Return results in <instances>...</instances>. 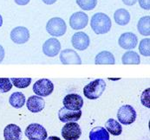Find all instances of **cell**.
<instances>
[{"instance_id":"cell-31","label":"cell","mask_w":150,"mask_h":140,"mask_svg":"<svg viewBox=\"0 0 150 140\" xmlns=\"http://www.w3.org/2000/svg\"><path fill=\"white\" fill-rule=\"evenodd\" d=\"M122 2L124 4H126L128 6H132V5L136 4L137 0H122Z\"/></svg>"},{"instance_id":"cell-5","label":"cell","mask_w":150,"mask_h":140,"mask_svg":"<svg viewBox=\"0 0 150 140\" xmlns=\"http://www.w3.org/2000/svg\"><path fill=\"white\" fill-rule=\"evenodd\" d=\"M24 134L30 140H45L48 136L45 128L37 123L29 125L25 129Z\"/></svg>"},{"instance_id":"cell-14","label":"cell","mask_w":150,"mask_h":140,"mask_svg":"<svg viewBox=\"0 0 150 140\" xmlns=\"http://www.w3.org/2000/svg\"><path fill=\"white\" fill-rule=\"evenodd\" d=\"M118 43L123 49H133L137 46L138 38L136 35L131 32H126L121 35L119 37Z\"/></svg>"},{"instance_id":"cell-34","label":"cell","mask_w":150,"mask_h":140,"mask_svg":"<svg viewBox=\"0 0 150 140\" xmlns=\"http://www.w3.org/2000/svg\"><path fill=\"white\" fill-rule=\"evenodd\" d=\"M42 1L45 4H49V5L53 4H55L57 2V0H42Z\"/></svg>"},{"instance_id":"cell-13","label":"cell","mask_w":150,"mask_h":140,"mask_svg":"<svg viewBox=\"0 0 150 140\" xmlns=\"http://www.w3.org/2000/svg\"><path fill=\"white\" fill-rule=\"evenodd\" d=\"M82 117V111H72L65 108L64 106L62 107L58 112V118L63 123H69V122H76Z\"/></svg>"},{"instance_id":"cell-7","label":"cell","mask_w":150,"mask_h":140,"mask_svg":"<svg viewBox=\"0 0 150 140\" xmlns=\"http://www.w3.org/2000/svg\"><path fill=\"white\" fill-rule=\"evenodd\" d=\"M54 91V85L51 80L48 79H41L35 82L33 85V92L40 96L46 97L51 94Z\"/></svg>"},{"instance_id":"cell-33","label":"cell","mask_w":150,"mask_h":140,"mask_svg":"<svg viewBox=\"0 0 150 140\" xmlns=\"http://www.w3.org/2000/svg\"><path fill=\"white\" fill-rule=\"evenodd\" d=\"M4 55H5V53H4V49L3 46H1V45H0V63L3 61V60H4Z\"/></svg>"},{"instance_id":"cell-3","label":"cell","mask_w":150,"mask_h":140,"mask_svg":"<svg viewBox=\"0 0 150 140\" xmlns=\"http://www.w3.org/2000/svg\"><path fill=\"white\" fill-rule=\"evenodd\" d=\"M47 32L53 37H62L66 33L67 25L61 18H53L48 21L46 24Z\"/></svg>"},{"instance_id":"cell-10","label":"cell","mask_w":150,"mask_h":140,"mask_svg":"<svg viewBox=\"0 0 150 140\" xmlns=\"http://www.w3.org/2000/svg\"><path fill=\"white\" fill-rule=\"evenodd\" d=\"M61 49L60 42L55 37L50 38L43 44V53L49 57H55Z\"/></svg>"},{"instance_id":"cell-19","label":"cell","mask_w":150,"mask_h":140,"mask_svg":"<svg viewBox=\"0 0 150 140\" xmlns=\"http://www.w3.org/2000/svg\"><path fill=\"white\" fill-rule=\"evenodd\" d=\"M90 140H109V133L103 126H96L89 132Z\"/></svg>"},{"instance_id":"cell-24","label":"cell","mask_w":150,"mask_h":140,"mask_svg":"<svg viewBox=\"0 0 150 140\" xmlns=\"http://www.w3.org/2000/svg\"><path fill=\"white\" fill-rule=\"evenodd\" d=\"M122 61L123 64H134V65H138L141 63V59H140V56L134 52V51H127L126 53L123 54L122 57Z\"/></svg>"},{"instance_id":"cell-26","label":"cell","mask_w":150,"mask_h":140,"mask_svg":"<svg viewBox=\"0 0 150 140\" xmlns=\"http://www.w3.org/2000/svg\"><path fill=\"white\" fill-rule=\"evenodd\" d=\"M78 6L84 11H92L97 4V0H76Z\"/></svg>"},{"instance_id":"cell-17","label":"cell","mask_w":150,"mask_h":140,"mask_svg":"<svg viewBox=\"0 0 150 140\" xmlns=\"http://www.w3.org/2000/svg\"><path fill=\"white\" fill-rule=\"evenodd\" d=\"M26 106L28 110L31 113H40L42 112L45 106V101L40 96H30L27 102Z\"/></svg>"},{"instance_id":"cell-18","label":"cell","mask_w":150,"mask_h":140,"mask_svg":"<svg viewBox=\"0 0 150 140\" xmlns=\"http://www.w3.org/2000/svg\"><path fill=\"white\" fill-rule=\"evenodd\" d=\"M95 63L99 65H113L115 63L114 55L109 51H102L95 58Z\"/></svg>"},{"instance_id":"cell-4","label":"cell","mask_w":150,"mask_h":140,"mask_svg":"<svg viewBox=\"0 0 150 140\" xmlns=\"http://www.w3.org/2000/svg\"><path fill=\"white\" fill-rule=\"evenodd\" d=\"M117 119L121 124L129 125L133 124L136 120V112L132 106L123 105L117 112Z\"/></svg>"},{"instance_id":"cell-1","label":"cell","mask_w":150,"mask_h":140,"mask_svg":"<svg viewBox=\"0 0 150 140\" xmlns=\"http://www.w3.org/2000/svg\"><path fill=\"white\" fill-rule=\"evenodd\" d=\"M90 26L93 31L97 35H103L108 33L112 26V23L109 17L103 12H98L93 15L91 18Z\"/></svg>"},{"instance_id":"cell-12","label":"cell","mask_w":150,"mask_h":140,"mask_svg":"<svg viewBox=\"0 0 150 140\" xmlns=\"http://www.w3.org/2000/svg\"><path fill=\"white\" fill-rule=\"evenodd\" d=\"M71 42L73 47L77 49V50H85L88 49V47L89 46L90 43V40L88 36L84 33V32H76L73 35L72 39H71Z\"/></svg>"},{"instance_id":"cell-20","label":"cell","mask_w":150,"mask_h":140,"mask_svg":"<svg viewBox=\"0 0 150 140\" xmlns=\"http://www.w3.org/2000/svg\"><path fill=\"white\" fill-rule=\"evenodd\" d=\"M114 19L117 24L121 26H124L127 25L130 21V14L126 9L121 8L115 11L114 14Z\"/></svg>"},{"instance_id":"cell-36","label":"cell","mask_w":150,"mask_h":140,"mask_svg":"<svg viewBox=\"0 0 150 140\" xmlns=\"http://www.w3.org/2000/svg\"><path fill=\"white\" fill-rule=\"evenodd\" d=\"M3 25V18H2V16L0 15V27Z\"/></svg>"},{"instance_id":"cell-28","label":"cell","mask_w":150,"mask_h":140,"mask_svg":"<svg viewBox=\"0 0 150 140\" xmlns=\"http://www.w3.org/2000/svg\"><path fill=\"white\" fill-rule=\"evenodd\" d=\"M12 82L10 78H0V93L5 94L11 90Z\"/></svg>"},{"instance_id":"cell-30","label":"cell","mask_w":150,"mask_h":140,"mask_svg":"<svg viewBox=\"0 0 150 140\" xmlns=\"http://www.w3.org/2000/svg\"><path fill=\"white\" fill-rule=\"evenodd\" d=\"M139 2V4L141 6V8H142L143 10H150V0H137Z\"/></svg>"},{"instance_id":"cell-23","label":"cell","mask_w":150,"mask_h":140,"mask_svg":"<svg viewBox=\"0 0 150 140\" xmlns=\"http://www.w3.org/2000/svg\"><path fill=\"white\" fill-rule=\"evenodd\" d=\"M137 30L142 36L149 37L150 35V17L146 16L142 18L137 23Z\"/></svg>"},{"instance_id":"cell-25","label":"cell","mask_w":150,"mask_h":140,"mask_svg":"<svg viewBox=\"0 0 150 140\" xmlns=\"http://www.w3.org/2000/svg\"><path fill=\"white\" fill-rule=\"evenodd\" d=\"M139 51L140 54L143 56L149 57L150 56V39L149 37L142 39L140 42L139 45Z\"/></svg>"},{"instance_id":"cell-16","label":"cell","mask_w":150,"mask_h":140,"mask_svg":"<svg viewBox=\"0 0 150 140\" xmlns=\"http://www.w3.org/2000/svg\"><path fill=\"white\" fill-rule=\"evenodd\" d=\"M4 140H21V128L15 124H10L6 125L4 130Z\"/></svg>"},{"instance_id":"cell-15","label":"cell","mask_w":150,"mask_h":140,"mask_svg":"<svg viewBox=\"0 0 150 140\" xmlns=\"http://www.w3.org/2000/svg\"><path fill=\"white\" fill-rule=\"evenodd\" d=\"M60 61L63 64L69 65V64H82V60L79 55L73 49H64L60 53Z\"/></svg>"},{"instance_id":"cell-11","label":"cell","mask_w":150,"mask_h":140,"mask_svg":"<svg viewBox=\"0 0 150 140\" xmlns=\"http://www.w3.org/2000/svg\"><path fill=\"white\" fill-rule=\"evenodd\" d=\"M11 39L17 44H23L30 39V31L23 26H18L11 32Z\"/></svg>"},{"instance_id":"cell-21","label":"cell","mask_w":150,"mask_h":140,"mask_svg":"<svg viewBox=\"0 0 150 140\" xmlns=\"http://www.w3.org/2000/svg\"><path fill=\"white\" fill-rule=\"evenodd\" d=\"M105 126L108 132L114 136H119L122 132V127L121 124L114 119H108L105 124Z\"/></svg>"},{"instance_id":"cell-32","label":"cell","mask_w":150,"mask_h":140,"mask_svg":"<svg viewBox=\"0 0 150 140\" xmlns=\"http://www.w3.org/2000/svg\"><path fill=\"white\" fill-rule=\"evenodd\" d=\"M14 1L18 5H26L30 3V0H14Z\"/></svg>"},{"instance_id":"cell-6","label":"cell","mask_w":150,"mask_h":140,"mask_svg":"<svg viewBox=\"0 0 150 140\" xmlns=\"http://www.w3.org/2000/svg\"><path fill=\"white\" fill-rule=\"evenodd\" d=\"M82 135L80 125L76 122L66 123L62 128V136L66 140H77Z\"/></svg>"},{"instance_id":"cell-27","label":"cell","mask_w":150,"mask_h":140,"mask_svg":"<svg viewBox=\"0 0 150 140\" xmlns=\"http://www.w3.org/2000/svg\"><path fill=\"white\" fill-rule=\"evenodd\" d=\"M31 78H11L12 85L18 88H26L31 83Z\"/></svg>"},{"instance_id":"cell-8","label":"cell","mask_w":150,"mask_h":140,"mask_svg":"<svg viewBox=\"0 0 150 140\" xmlns=\"http://www.w3.org/2000/svg\"><path fill=\"white\" fill-rule=\"evenodd\" d=\"M63 104L65 108L72 111H79L82 109L83 106V98L76 94H70L66 95L64 100Z\"/></svg>"},{"instance_id":"cell-2","label":"cell","mask_w":150,"mask_h":140,"mask_svg":"<svg viewBox=\"0 0 150 140\" xmlns=\"http://www.w3.org/2000/svg\"><path fill=\"white\" fill-rule=\"evenodd\" d=\"M106 89V83L103 79L93 80L83 88V94L88 100H96L102 96Z\"/></svg>"},{"instance_id":"cell-9","label":"cell","mask_w":150,"mask_h":140,"mask_svg":"<svg viewBox=\"0 0 150 140\" xmlns=\"http://www.w3.org/2000/svg\"><path fill=\"white\" fill-rule=\"evenodd\" d=\"M88 17L83 11H77L71 15L69 18V25L72 30H77L84 29L88 25Z\"/></svg>"},{"instance_id":"cell-22","label":"cell","mask_w":150,"mask_h":140,"mask_svg":"<svg viewBox=\"0 0 150 140\" xmlns=\"http://www.w3.org/2000/svg\"><path fill=\"white\" fill-rule=\"evenodd\" d=\"M10 105L17 109H19L23 107L25 104V96L21 92H16L13 93L9 99Z\"/></svg>"},{"instance_id":"cell-35","label":"cell","mask_w":150,"mask_h":140,"mask_svg":"<svg viewBox=\"0 0 150 140\" xmlns=\"http://www.w3.org/2000/svg\"><path fill=\"white\" fill-rule=\"evenodd\" d=\"M45 140H61L58 137H55V136H50L49 138H47Z\"/></svg>"},{"instance_id":"cell-29","label":"cell","mask_w":150,"mask_h":140,"mask_svg":"<svg viewBox=\"0 0 150 140\" xmlns=\"http://www.w3.org/2000/svg\"><path fill=\"white\" fill-rule=\"evenodd\" d=\"M149 91H150L149 88L146 89V90L142 93V98H141V101H142V105H143L144 106L148 107V108H150V103H149L150 92Z\"/></svg>"}]
</instances>
